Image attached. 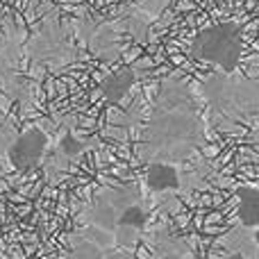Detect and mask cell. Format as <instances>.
<instances>
[{
  "instance_id": "obj_6",
  "label": "cell",
  "mask_w": 259,
  "mask_h": 259,
  "mask_svg": "<svg viewBox=\"0 0 259 259\" xmlns=\"http://www.w3.org/2000/svg\"><path fill=\"white\" fill-rule=\"evenodd\" d=\"M23 44L9 32H0V107L27 100V80L21 71Z\"/></svg>"
},
{
  "instance_id": "obj_8",
  "label": "cell",
  "mask_w": 259,
  "mask_h": 259,
  "mask_svg": "<svg viewBox=\"0 0 259 259\" xmlns=\"http://www.w3.org/2000/svg\"><path fill=\"white\" fill-rule=\"evenodd\" d=\"M75 32L82 39L84 48L89 50V53H94L96 57L112 62V59H116L118 55H121L123 34H121V30H118V25L114 21H109V23H105V21L82 23Z\"/></svg>"
},
{
  "instance_id": "obj_13",
  "label": "cell",
  "mask_w": 259,
  "mask_h": 259,
  "mask_svg": "<svg viewBox=\"0 0 259 259\" xmlns=\"http://www.w3.org/2000/svg\"><path fill=\"white\" fill-rule=\"evenodd\" d=\"M237 216L246 232H257L259 225V191L252 184H243L237 191Z\"/></svg>"
},
{
  "instance_id": "obj_11",
  "label": "cell",
  "mask_w": 259,
  "mask_h": 259,
  "mask_svg": "<svg viewBox=\"0 0 259 259\" xmlns=\"http://www.w3.org/2000/svg\"><path fill=\"white\" fill-rule=\"evenodd\" d=\"M137 80H139L137 68H116V71L107 73L100 80V94L109 105H116L127 98L132 87L137 84Z\"/></svg>"
},
{
  "instance_id": "obj_9",
  "label": "cell",
  "mask_w": 259,
  "mask_h": 259,
  "mask_svg": "<svg viewBox=\"0 0 259 259\" xmlns=\"http://www.w3.org/2000/svg\"><path fill=\"white\" fill-rule=\"evenodd\" d=\"M91 148V143H87L84 139H77L71 125H64L57 134V141H50V148L46 152L44 168L50 178H57L68 168V164H73L75 159H80L87 150Z\"/></svg>"
},
{
  "instance_id": "obj_10",
  "label": "cell",
  "mask_w": 259,
  "mask_h": 259,
  "mask_svg": "<svg viewBox=\"0 0 259 259\" xmlns=\"http://www.w3.org/2000/svg\"><path fill=\"white\" fill-rule=\"evenodd\" d=\"M182 168L173 164H143L141 189L150 196H168L178 193L184 187Z\"/></svg>"
},
{
  "instance_id": "obj_4",
  "label": "cell",
  "mask_w": 259,
  "mask_h": 259,
  "mask_svg": "<svg viewBox=\"0 0 259 259\" xmlns=\"http://www.w3.org/2000/svg\"><path fill=\"white\" fill-rule=\"evenodd\" d=\"M189 55L198 62L211 64L214 71L237 73L243 57L241 25L234 21H223L198 30L189 44Z\"/></svg>"
},
{
  "instance_id": "obj_1",
  "label": "cell",
  "mask_w": 259,
  "mask_h": 259,
  "mask_svg": "<svg viewBox=\"0 0 259 259\" xmlns=\"http://www.w3.org/2000/svg\"><path fill=\"white\" fill-rule=\"evenodd\" d=\"M150 221V202L139 182L98 189L82 209L66 259H139L137 246Z\"/></svg>"
},
{
  "instance_id": "obj_3",
  "label": "cell",
  "mask_w": 259,
  "mask_h": 259,
  "mask_svg": "<svg viewBox=\"0 0 259 259\" xmlns=\"http://www.w3.org/2000/svg\"><path fill=\"white\" fill-rule=\"evenodd\" d=\"M202 100L219 118L230 123H252L259 112V82L241 73L211 71L198 84Z\"/></svg>"
},
{
  "instance_id": "obj_14",
  "label": "cell",
  "mask_w": 259,
  "mask_h": 259,
  "mask_svg": "<svg viewBox=\"0 0 259 259\" xmlns=\"http://www.w3.org/2000/svg\"><path fill=\"white\" fill-rule=\"evenodd\" d=\"M252 257H255V252H252V250H243V248H241V250L230 252L225 259H252Z\"/></svg>"
},
{
  "instance_id": "obj_2",
  "label": "cell",
  "mask_w": 259,
  "mask_h": 259,
  "mask_svg": "<svg viewBox=\"0 0 259 259\" xmlns=\"http://www.w3.org/2000/svg\"><path fill=\"white\" fill-rule=\"evenodd\" d=\"M205 146V121L193 91L180 77L161 82L137 143L141 164L182 166Z\"/></svg>"
},
{
  "instance_id": "obj_12",
  "label": "cell",
  "mask_w": 259,
  "mask_h": 259,
  "mask_svg": "<svg viewBox=\"0 0 259 259\" xmlns=\"http://www.w3.org/2000/svg\"><path fill=\"white\" fill-rule=\"evenodd\" d=\"M150 255L148 259H193V250L187 239L173 237L168 232H157L150 239Z\"/></svg>"
},
{
  "instance_id": "obj_5",
  "label": "cell",
  "mask_w": 259,
  "mask_h": 259,
  "mask_svg": "<svg viewBox=\"0 0 259 259\" xmlns=\"http://www.w3.org/2000/svg\"><path fill=\"white\" fill-rule=\"evenodd\" d=\"M23 53H27V57L36 64H44L48 68H62L68 66L71 62L77 59V46L71 41L66 27L55 18L44 21L32 36L27 39V44L23 46Z\"/></svg>"
},
{
  "instance_id": "obj_7",
  "label": "cell",
  "mask_w": 259,
  "mask_h": 259,
  "mask_svg": "<svg viewBox=\"0 0 259 259\" xmlns=\"http://www.w3.org/2000/svg\"><path fill=\"white\" fill-rule=\"evenodd\" d=\"M50 132L41 125H30L21 134H14L12 141L7 143V161L18 173H30L36 166L44 164L46 152L50 148Z\"/></svg>"
}]
</instances>
